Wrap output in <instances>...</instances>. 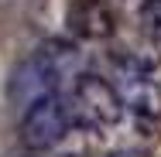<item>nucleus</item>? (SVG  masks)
Segmentation results:
<instances>
[{
  "mask_svg": "<svg viewBox=\"0 0 161 157\" xmlns=\"http://www.w3.org/2000/svg\"><path fill=\"white\" fill-rule=\"evenodd\" d=\"M65 109H69L72 126H86V130H110L124 116L117 86H110L106 79H96V75H79L72 82Z\"/></svg>",
  "mask_w": 161,
  "mask_h": 157,
  "instance_id": "nucleus-1",
  "label": "nucleus"
},
{
  "mask_svg": "<svg viewBox=\"0 0 161 157\" xmlns=\"http://www.w3.org/2000/svg\"><path fill=\"white\" fill-rule=\"evenodd\" d=\"M72 130V120H69V109L58 96H45L31 102L24 109V120H21V140L24 147L41 154V150H52L58 147Z\"/></svg>",
  "mask_w": 161,
  "mask_h": 157,
  "instance_id": "nucleus-2",
  "label": "nucleus"
},
{
  "mask_svg": "<svg viewBox=\"0 0 161 157\" xmlns=\"http://www.w3.org/2000/svg\"><path fill=\"white\" fill-rule=\"evenodd\" d=\"M34 62L41 65V72L48 75V82H52V89L58 92V89H72V82L82 75V65H86V55H82V48L75 44V41H69V38H48V41H41L38 44V51H34Z\"/></svg>",
  "mask_w": 161,
  "mask_h": 157,
  "instance_id": "nucleus-3",
  "label": "nucleus"
},
{
  "mask_svg": "<svg viewBox=\"0 0 161 157\" xmlns=\"http://www.w3.org/2000/svg\"><path fill=\"white\" fill-rule=\"evenodd\" d=\"M65 28L82 41H110L117 34V14L103 0H69Z\"/></svg>",
  "mask_w": 161,
  "mask_h": 157,
  "instance_id": "nucleus-4",
  "label": "nucleus"
},
{
  "mask_svg": "<svg viewBox=\"0 0 161 157\" xmlns=\"http://www.w3.org/2000/svg\"><path fill=\"white\" fill-rule=\"evenodd\" d=\"M110 62L120 75H151L158 68L161 55L158 44L151 38H124V41H113L110 44Z\"/></svg>",
  "mask_w": 161,
  "mask_h": 157,
  "instance_id": "nucleus-5",
  "label": "nucleus"
},
{
  "mask_svg": "<svg viewBox=\"0 0 161 157\" xmlns=\"http://www.w3.org/2000/svg\"><path fill=\"white\" fill-rule=\"evenodd\" d=\"M45 96H55V89H52L48 75L41 72V65L34 62V55H31V58H24V62L10 72V82H7V99H10L17 109H28L31 102L45 99Z\"/></svg>",
  "mask_w": 161,
  "mask_h": 157,
  "instance_id": "nucleus-6",
  "label": "nucleus"
},
{
  "mask_svg": "<svg viewBox=\"0 0 161 157\" xmlns=\"http://www.w3.org/2000/svg\"><path fill=\"white\" fill-rule=\"evenodd\" d=\"M117 96H120V106H127L134 116H147L161 123V82L147 75H124Z\"/></svg>",
  "mask_w": 161,
  "mask_h": 157,
  "instance_id": "nucleus-7",
  "label": "nucleus"
},
{
  "mask_svg": "<svg viewBox=\"0 0 161 157\" xmlns=\"http://www.w3.org/2000/svg\"><path fill=\"white\" fill-rule=\"evenodd\" d=\"M158 120H147V116H134L130 123V147L134 150H151L158 144Z\"/></svg>",
  "mask_w": 161,
  "mask_h": 157,
  "instance_id": "nucleus-8",
  "label": "nucleus"
},
{
  "mask_svg": "<svg viewBox=\"0 0 161 157\" xmlns=\"http://www.w3.org/2000/svg\"><path fill=\"white\" fill-rule=\"evenodd\" d=\"M141 21H144L147 38H151L154 44H161V0H151V3H147V10L141 14Z\"/></svg>",
  "mask_w": 161,
  "mask_h": 157,
  "instance_id": "nucleus-9",
  "label": "nucleus"
},
{
  "mask_svg": "<svg viewBox=\"0 0 161 157\" xmlns=\"http://www.w3.org/2000/svg\"><path fill=\"white\" fill-rule=\"evenodd\" d=\"M113 14H127V17H141L144 10H147V3L151 0H103Z\"/></svg>",
  "mask_w": 161,
  "mask_h": 157,
  "instance_id": "nucleus-10",
  "label": "nucleus"
},
{
  "mask_svg": "<svg viewBox=\"0 0 161 157\" xmlns=\"http://www.w3.org/2000/svg\"><path fill=\"white\" fill-rule=\"evenodd\" d=\"M106 157H154L151 150H134V147H120V150H113V154Z\"/></svg>",
  "mask_w": 161,
  "mask_h": 157,
  "instance_id": "nucleus-11",
  "label": "nucleus"
},
{
  "mask_svg": "<svg viewBox=\"0 0 161 157\" xmlns=\"http://www.w3.org/2000/svg\"><path fill=\"white\" fill-rule=\"evenodd\" d=\"M65 157H82V154H65Z\"/></svg>",
  "mask_w": 161,
  "mask_h": 157,
  "instance_id": "nucleus-12",
  "label": "nucleus"
},
{
  "mask_svg": "<svg viewBox=\"0 0 161 157\" xmlns=\"http://www.w3.org/2000/svg\"><path fill=\"white\" fill-rule=\"evenodd\" d=\"M28 157H31V154H28Z\"/></svg>",
  "mask_w": 161,
  "mask_h": 157,
  "instance_id": "nucleus-13",
  "label": "nucleus"
}]
</instances>
